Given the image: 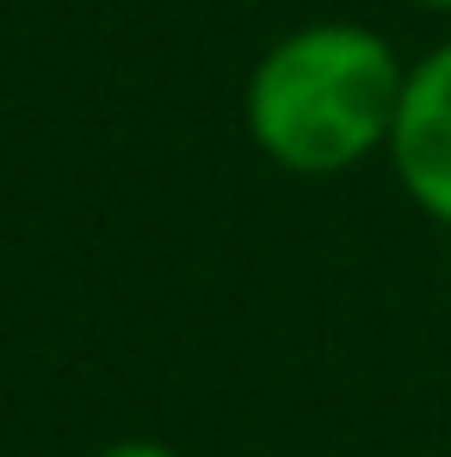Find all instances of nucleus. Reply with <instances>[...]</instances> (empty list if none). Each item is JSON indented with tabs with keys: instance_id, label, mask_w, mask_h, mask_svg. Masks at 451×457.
<instances>
[{
	"instance_id": "2",
	"label": "nucleus",
	"mask_w": 451,
	"mask_h": 457,
	"mask_svg": "<svg viewBox=\"0 0 451 457\" xmlns=\"http://www.w3.org/2000/svg\"><path fill=\"white\" fill-rule=\"evenodd\" d=\"M389 167L414 198V211L451 228V44L427 50L408 69L402 112L389 130Z\"/></svg>"
},
{
	"instance_id": "4",
	"label": "nucleus",
	"mask_w": 451,
	"mask_h": 457,
	"mask_svg": "<svg viewBox=\"0 0 451 457\" xmlns=\"http://www.w3.org/2000/svg\"><path fill=\"white\" fill-rule=\"evenodd\" d=\"M414 6H427V12H451V0H414Z\"/></svg>"
},
{
	"instance_id": "1",
	"label": "nucleus",
	"mask_w": 451,
	"mask_h": 457,
	"mask_svg": "<svg viewBox=\"0 0 451 457\" xmlns=\"http://www.w3.org/2000/svg\"><path fill=\"white\" fill-rule=\"evenodd\" d=\"M408 69L389 37L353 19L285 31L247 75V137L297 179H334L389 149Z\"/></svg>"
},
{
	"instance_id": "3",
	"label": "nucleus",
	"mask_w": 451,
	"mask_h": 457,
	"mask_svg": "<svg viewBox=\"0 0 451 457\" xmlns=\"http://www.w3.org/2000/svg\"><path fill=\"white\" fill-rule=\"evenodd\" d=\"M99 457H180V452L161 445V439H118V445H105Z\"/></svg>"
}]
</instances>
